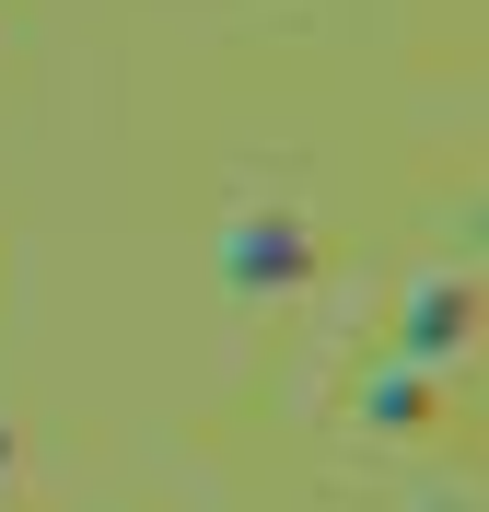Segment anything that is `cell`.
Masks as SVG:
<instances>
[{
  "instance_id": "obj_1",
  "label": "cell",
  "mask_w": 489,
  "mask_h": 512,
  "mask_svg": "<svg viewBox=\"0 0 489 512\" xmlns=\"http://www.w3.org/2000/svg\"><path fill=\"white\" fill-rule=\"evenodd\" d=\"M303 280H315V222L292 198H245L222 222V291L233 303H292Z\"/></svg>"
},
{
  "instance_id": "obj_2",
  "label": "cell",
  "mask_w": 489,
  "mask_h": 512,
  "mask_svg": "<svg viewBox=\"0 0 489 512\" xmlns=\"http://www.w3.org/2000/svg\"><path fill=\"white\" fill-rule=\"evenodd\" d=\"M466 338H478V280H455V268L408 280V326H396L408 373H443V361H466Z\"/></svg>"
},
{
  "instance_id": "obj_3",
  "label": "cell",
  "mask_w": 489,
  "mask_h": 512,
  "mask_svg": "<svg viewBox=\"0 0 489 512\" xmlns=\"http://www.w3.org/2000/svg\"><path fill=\"white\" fill-rule=\"evenodd\" d=\"M420 396H431V373H408V361H396V373L373 384V396H361V408H373V431H420V419H431Z\"/></svg>"
},
{
  "instance_id": "obj_4",
  "label": "cell",
  "mask_w": 489,
  "mask_h": 512,
  "mask_svg": "<svg viewBox=\"0 0 489 512\" xmlns=\"http://www.w3.org/2000/svg\"><path fill=\"white\" fill-rule=\"evenodd\" d=\"M0 489H12V431H0Z\"/></svg>"
},
{
  "instance_id": "obj_5",
  "label": "cell",
  "mask_w": 489,
  "mask_h": 512,
  "mask_svg": "<svg viewBox=\"0 0 489 512\" xmlns=\"http://www.w3.org/2000/svg\"><path fill=\"white\" fill-rule=\"evenodd\" d=\"M455 512H466V501H455Z\"/></svg>"
}]
</instances>
